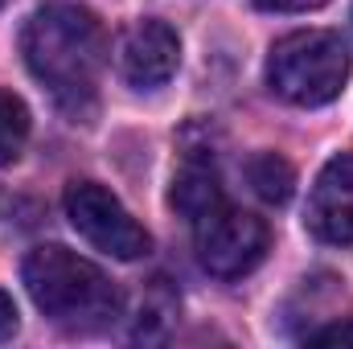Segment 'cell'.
<instances>
[{
	"mask_svg": "<svg viewBox=\"0 0 353 349\" xmlns=\"http://www.w3.org/2000/svg\"><path fill=\"white\" fill-rule=\"evenodd\" d=\"M21 54L29 74L54 94V103L79 123L94 107V87L107 66L103 21L70 0L41 4L21 29Z\"/></svg>",
	"mask_w": 353,
	"mask_h": 349,
	"instance_id": "1",
	"label": "cell"
},
{
	"mask_svg": "<svg viewBox=\"0 0 353 349\" xmlns=\"http://www.w3.org/2000/svg\"><path fill=\"white\" fill-rule=\"evenodd\" d=\"M21 275L41 317L66 333H103L119 317V288L107 279V271L58 243L33 247Z\"/></svg>",
	"mask_w": 353,
	"mask_h": 349,
	"instance_id": "2",
	"label": "cell"
},
{
	"mask_svg": "<svg viewBox=\"0 0 353 349\" xmlns=\"http://www.w3.org/2000/svg\"><path fill=\"white\" fill-rule=\"evenodd\" d=\"M350 83V50L329 29H300L271 46L267 54V87L283 103L325 107Z\"/></svg>",
	"mask_w": 353,
	"mask_h": 349,
	"instance_id": "3",
	"label": "cell"
},
{
	"mask_svg": "<svg viewBox=\"0 0 353 349\" xmlns=\"http://www.w3.org/2000/svg\"><path fill=\"white\" fill-rule=\"evenodd\" d=\"M62 206H66L70 226L87 239L94 251H103L111 259H123V263L144 259L152 251L148 230L123 210V201L107 185H99V181H74L66 189Z\"/></svg>",
	"mask_w": 353,
	"mask_h": 349,
	"instance_id": "4",
	"label": "cell"
},
{
	"mask_svg": "<svg viewBox=\"0 0 353 349\" xmlns=\"http://www.w3.org/2000/svg\"><path fill=\"white\" fill-rule=\"evenodd\" d=\"M193 247L197 263L218 275V279H243L255 271L267 255V226L263 218L234 210V206H214L193 222Z\"/></svg>",
	"mask_w": 353,
	"mask_h": 349,
	"instance_id": "5",
	"label": "cell"
},
{
	"mask_svg": "<svg viewBox=\"0 0 353 349\" xmlns=\"http://www.w3.org/2000/svg\"><path fill=\"white\" fill-rule=\"evenodd\" d=\"M308 230L329 247H353V152H337L308 193Z\"/></svg>",
	"mask_w": 353,
	"mask_h": 349,
	"instance_id": "6",
	"label": "cell"
},
{
	"mask_svg": "<svg viewBox=\"0 0 353 349\" xmlns=\"http://www.w3.org/2000/svg\"><path fill=\"white\" fill-rule=\"evenodd\" d=\"M181 41L165 21H136L119 46V74L136 90H157L176 74Z\"/></svg>",
	"mask_w": 353,
	"mask_h": 349,
	"instance_id": "7",
	"label": "cell"
},
{
	"mask_svg": "<svg viewBox=\"0 0 353 349\" xmlns=\"http://www.w3.org/2000/svg\"><path fill=\"white\" fill-rule=\"evenodd\" d=\"M169 201H173V210H181L189 222H197L205 210H214V206H222L226 197H222V181H218V169L210 165V161H197V157H189L173 177V193H169Z\"/></svg>",
	"mask_w": 353,
	"mask_h": 349,
	"instance_id": "8",
	"label": "cell"
},
{
	"mask_svg": "<svg viewBox=\"0 0 353 349\" xmlns=\"http://www.w3.org/2000/svg\"><path fill=\"white\" fill-rule=\"evenodd\" d=\"M247 181H251V189H255L263 201H271V206H283V201L292 197V189H296L292 165H288L283 157H275V152L251 157V161H247Z\"/></svg>",
	"mask_w": 353,
	"mask_h": 349,
	"instance_id": "9",
	"label": "cell"
},
{
	"mask_svg": "<svg viewBox=\"0 0 353 349\" xmlns=\"http://www.w3.org/2000/svg\"><path fill=\"white\" fill-rule=\"evenodd\" d=\"M25 140H29V107L12 90H0V169L21 157Z\"/></svg>",
	"mask_w": 353,
	"mask_h": 349,
	"instance_id": "10",
	"label": "cell"
},
{
	"mask_svg": "<svg viewBox=\"0 0 353 349\" xmlns=\"http://www.w3.org/2000/svg\"><path fill=\"white\" fill-rule=\"evenodd\" d=\"M308 346H353V321H337V325L308 333Z\"/></svg>",
	"mask_w": 353,
	"mask_h": 349,
	"instance_id": "11",
	"label": "cell"
},
{
	"mask_svg": "<svg viewBox=\"0 0 353 349\" xmlns=\"http://www.w3.org/2000/svg\"><path fill=\"white\" fill-rule=\"evenodd\" d=\"M263 12H312V8H325L329 0H255Z\"/></svg>",
	"mask_w": 353,
	"mask_h": 349,
	"instance_id": "12",
	"label": "cell"
},
{
	"mask_svg": "<svg viewBox=\"0 0 353 349\" xmlns=\"http://www.w3.org/2000/svg\"><path fill=\"white\" fill-rule=\"evenodd\" d=\"M17 333V304L8 292H0V341H8Z\"/></svg>",
	"mask_w": 353,
	"mask_h": 349,
	"instance_id": "13",
	"label": "cell"
},
{
	"mask_svg": "<svg viewBox=\"0 0 353 349\" xmlns=\"http://www.w3.org/2000/svg\"><path fill=\"white\" fill-rule=\"evenodd\" d=\"M0 4H4V0H0Z\"/></svg>",
	"mask_w": 353,
	"mask_h": 349,
	"instance_id": "14",
	"label": "cell"
}]
</instances>
